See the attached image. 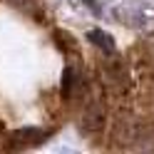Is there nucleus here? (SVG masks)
Returning a JSON list of instances; mask_svg holds the SVG:
<instances>
[{"instance_id": "1", "label": "nucleus", "mask_w": 154, "mask_h": 154, "mask_svg": "<svg viewBox=\"0 0 154 154\" xmlns=\"http://www.w3.org/2000/svg\"><path fill=\"white\" fill-rule=\"evenodd\" d=\"M50 132L55 129H42V127H23V129H15V132H8L5 134V149L8 152H20V149H32L37 144H42Z\"/></svg>"}, {"instance_id": "2", "label": "nucleus", "mask_w": 154, "mask_h": 154, "mask_svg": "<svg viewBox=\"0 0 154 154\" xmlns=\"http://www.w3.org/2000/svg\"><path fill=\"white\" fill-rule=\"evenodd\" d=\"M52 40H55V45L62 50V55L67 57V62H70V60H82V45H80V40H77L72 32H67V30H55Z\"/></svg>"}, {"instance_id": "3", "label": "nucleus", "mask_w": 154, "mask_h": 154, "mask_svg": "<svg viewBox=\"0 0 154 154\" xmlns=\"http://www.w3.org/2000/svg\"><path fill=\"white\" fill-rule=\"evenodd\" d=\"M15 10H20L23 15H30L35 23H40V25H47V10H45V5L40 3V0H8Z\"/></svg>"}, {"instance_id": "4", "label": "nucleus", "mask_w": 154, "mask_h": 154, "mask_svg": "<svg viewBox=\"0 0 154 154\" xmlns=\"http://www.w3.org/2000/svg\"><path fill=\"white\" fill-rule=\"evenodd\" d=\"M90 42H94V45H97V50H100L102 55H109V52H117V47H114V42H112V37H109L107 32H100V30H92V32H90Z\"/></svg>"}, {"instance_id": "5", "label": "nucleus", "mask_w": 154, "mask_h": 154, "mask_svg": "<svg viewBox=\"0 0 154 154\" xmlns=\"http://www.w3.org/2000/svg\"><path fill=\"white\" fill-rule=\"evenodd\" d=\"M5 134H8V129H5L3 119H0V149H5Z\"/></svg>"}]
</instances>
